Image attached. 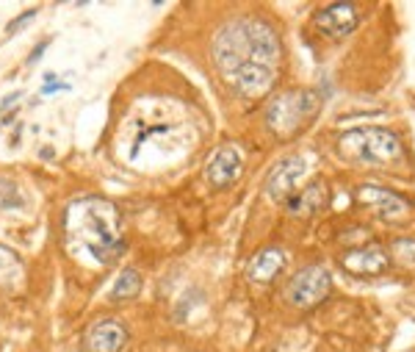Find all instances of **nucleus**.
<instances>
[{
	"label": "nucleus",
	"mask_w": 415,
	"mask_h": 352,
	"mask_svg": "<svg viewBox=\"0 0 415 352\" xmlns=\"http://www.w3.org/2000/svg\"><path fill=\"white\" fill-rule=\"evenodd\" d=\"M321 97L313 89H290L274 97L272 106L266 108V122L280 136H294L302 131V125L318 111Z\"/></svg>",
	"instance_id": "20e7f679"
},
{
	"label": "nucleus",
	"mask_w": 415,
	"mask_h": 352,
	"mask_svg": "<svg viewBox=\"0 0 415 352\" xmlns=\"http://www.w3.org/2000/svg\"><path fill=\"white\" fill-rule=\"evenodd\" d=\"M338 147L346 158L380 164V161H393V158L402 155V139L382 125H362L340 133Z\"/></svg>",
	"instance_id": "7ed1b4c3"
},
{
	"label": "nucleus",
	"mask_w": 415,
	"mask_h": 352,
	"mask_svg": "<svg viewBox=\"0 0 415 352\" xmlns=\"http://www.w3.org/2000/svg\"><path fill=\"white\" fill-rule=\"evenodd\" d=\"M285 205H288V211H294V214H299V211H316L324 205V183H310L304 191H299V194H290L288 200H285Z\"/></svg>",
	"instance_id": "4468645a"
},
{
	"label": "nucleus",
	"mask_w": 415,
	"mask_h": 352,
	"mask_svg": "<svg viewBox=\"0 0 415 352\" xmlns=\"http://www.w3.org/2000/svg\"><path fill=\"white\" fill-rule=\"evenodd\" d=\"M393 258L402 263H407V266H415V239L412 236H402V239L393 241Z\"/></svg>",
	"instance_id": "f3484780"
},
{
	"label": "nucleus",
	"mask_w": 415,
	"mask_h": 352,
	"mask_svg": "<svg viewBox=\"0 0 415 352\" xmlns=\"http://www.w3.org/2000/svg\"><path fill=\"white\" fill-rule=\"evenodd\" d=\"M360 197L371 205L374 211L385 219H404V216L412 211V203L404 200L402 194L390 189H380V186H362L360 189Z\"/></svg>",
	"instance_id": "6e6552de"
},
{
	"label": "nucleus",
	"mask_w": 415,
	"mask_h": 352,
	"mask_svg": "<svg viewBox=\"0 0 415 352\" xmlns=\"http://www.w3.org/2000/svg\"><path fill=\"white\" fill-rule=\"evenodd\" d=\"M346 269H352L354 275H368V272H382L388 266L385 255L380 250H357L346 255Z\"/></svg>",
	"instance_id": "ddd939ff"
},
{
	"label": "nucleus",
	"mask_w": 415,
	"mask_h": 352,
	"mask_svg": "<svg viewBox=\"0 0 415 352\" xmlns=\"http://www.w3.org/2000/svg\"><path fill=\"white\" fill-rule=\"evenodd\" d=\"M25 277V266H22V258L17 255L14 250L0 244V286L3 288H12L20 286Z\"/></svg>",
	"instance_id": "f8f14e48"
},
{
	"label": "nucleus",
	"mask_w": 415,
	"mask_h": 352,
	"mask_svg": "<svg viewBox=\"0 0 415 352\" xmlns=\"http://www.w3.org/2000/svg\"><path fill=\"white\" fill-rule=\"evenodd\" d=\"M20 97H22V92H12V95H6V97H3V100H0V108H12V103H17L20 100Z\"/></svg>",
	"instance_id": "aec40b11"
},
{
	"label": "nucleus",
	"mask_w": 415,
	"mask_h": 352,
	"mask_svg": "<svg viewBox=\"0 0 415 352\" xmlns=\"http://www.w3.org/2000/svg\"><path fill=\"white\" fill-rule=\"evenodd\" d=\"M285 266V252L277 250V247H266V250H260L255 258H252V263H249V280L252 283H268L277 277V272Z\"/></svg>",
	"instance_id": "9b49d317"
},
{
	"label": "nucleus",
	"mask_w": 415,
	"mask_h": 352,
	"mask_svg": "<svg viewBox=\"0 0 415 352\" xmlns=\"http://www.w3.org/2000/svg\"><path fill=\"white\" fill-rule=\"evenodd\" d=\"M304 167H308V164H304V158H299V155H288V158H282V161L272 169V175H268V180H266L268 197L272 200H288L290 191H294V186L302 180Z\"/></svg>",
	"instance_id": "0eeeda50"
},
{
	"label": "nucleus",
	"mask_w": 415,
	"mask_h": 352,
	"mask_svg": "<svg viewBox=\"0 0 415 352\" xmlns=\"http://www.w3.org/2000/svg\"><path fill=\"white\" fill-rule=\"evenodd\" d=\"M64 239L75 255H86L97 266H108L124 252L119 233V211L111 200L83 194L64 208Z\"/></svg>",
	"instance_id": "f257e3e1"
},
{
	"label": "nucleus",
	"mask_w": 415,
	"mask_h": 352,
	"mask_svg": "<svg viewBox=\"0 0 415 352\" xmlns=\"http://www.w3.org/2000/svg\"><path fill=\"white\" fill-rule=\"evenodd\" d=\"M241 169H244L241 153L236 147H222L216 150V155L208 164V180L216 189H227V186H232L241 178Z\"/></svg>",
	"instance_id": "1a4fd4ad"
},
{
	"label": "nucleus",
	"mask_w": 415,
	"mask_h": 352,
	"mask_svg": "<svg viewBox=\"0 0 415 352\" xmlns=\"http://www.w3.org/2000/svg\"><path fill=\"white\" fill-rule=\"evenodd\" d=\"M332 277L326 272V266L321 263H310V266L299 269L296 275L290 277L288 288H285V297H288L290 305L296 308H308V305H316L330 294Z\"/></svg>",
	"instance_id": "39448f33"
},
{
	"label": "nucleus",
	"mask_w": 415,
	"mask_h": 352,
	"mask_svg": "<svg viewBox=\"0 0 415 352\" xmlns=\"http://www.w3.org/2000/svg\"><path fill=\"white\" fill-rule=\"evenodd\" d=\"M48 39H44V42H42V45H36V48H34V53H30L28 56V64H36V61H39L42 59V53H44V50H48Z\"/></svg>",
	"instance_id": "6ab92c4d"
},
{
	"label": "nucleus",
	"mask_w": 415,
	"mask_h": 352,
	"mask_svg": "<svg viewBox=\"0 0 415 352\" xmlns=\"http://www.w3.org/2000/svg\"><path fill=\"white\" fill-rule=\"evenodd\" d=\"M124 344H128V327L116 319H102V322L92 324L89 335H86L89 352H122Z\"/></svg>",
	"instance_id": "9d476101"
},
{
	"label": "nucleus",
	"mask_w": 415,
	"mask_h": 352,
	"mask_svg": "<svg viewBox=\"0 0 415 352\" xmlns=\"http://www.w3.org/2000/svg\"><path fill=\"white\" fill-rule=\"evenodd\" d=\"M360 23V12H357L354 3H332L324 12L316 14V28L324 36H332V39H344Z\"/></svg>",
	"instance_id": "423d86ee"
},
{
	"label": "nucleus",
	"mask_w": 415,
	"mask_h": 352,
	"mask_svg": "<svg viewBox=\"0 0 415 352\" xmlns=\"http://www.w3.org/2000/svg\"><path fill=\"white\" fill-rule=\"evenodd\" d=\"M36 14H39L36 9H28L25 14H20L17 20H12V23L6 25V34H17V31H22L25 25H30V23H34V17H36Z\"/></svg>",
	"instance_id": "a211bd4d"
},
{
	"label": "nucleus",
	"mask_w": 415,
	"mask_h": 352,
	"mask_svg": "<svg viewBox=\"0 0 415 352\" xmlns=\"http://www.w3.org/2000/svg\"><path fill=\"white\" fill-rule=\"evenodd\" d=\"M214 59L222 75H232L244 64H263L274 67L280 64V39L277 31L268 23L255 17L232 20L216 34L214 39Z\"/></svg>",
	"instance_id": "f03ea898"
},
{
	"label": "nucleus",
	"mask_w": 415,
	"mask_h": 352,
	"mask_svg": "<svg viewBox=\"0 0 415 352\" xmlns=\"http://www.w3.org/2000/svg\"><path fill=\"white\" fill-rule=\"evenodd\" d=\"M142 291V275L136 269H122L111 288V299H133Z\"/></svg>",
	"instance_id": "2eb2a0df"
},
{
	"label": "nucleus",
	"mask_w": 415,
	"mask_h": 352,
	"mask_svg": "<svg viewBox=\"0 0 415 352\" xmlns=\"http://www.w3.org/2000/svg\"><path fill=\"white\" fill-rule=\"evenodd\" d=\"M58 89H70V84H48L44 89H42V95H53V92H58Z\"/></svg>",
	"instance_id": "412c9836"
},
{
	"label": "nucleus",
	"mask_w": 415,
	"mask_h": 352,
	"mask_svg": "<svg viewBox=\"0 0 415 352\" xmlns=\"http://www.w3.org/2000/svg\"><path fill=\"white\" fill-rule=\"evenodd\" d=\"M25 197L22 189L17 186V180L0 175V211H12V208H22Z\"/></svg>",
	"instance_id": "dca6fc26"
}]
</instances>
